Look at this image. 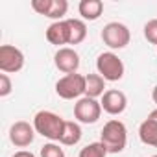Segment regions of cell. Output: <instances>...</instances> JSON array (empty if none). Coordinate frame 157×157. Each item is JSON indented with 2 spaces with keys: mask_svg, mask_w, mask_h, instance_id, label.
Listing matches in <instances>:
<instances>
[{
  "mask_svg": "<svg viewBox=\"0 0 157 157\" xmlns=\"http://www.w3.org/2000/svg\"><path fill=\"white\" fill-rule=\"evenodd\" d=\"M67 11H68V2L67 0H50V6H48V11L44 13V17L57 22V21H63Z\"/></svg>",
  "mask_w": 157,
  "mask_h": 157,
  "instance_id": "obj_17",
  "label": "cell"
},
{
  "mask_svg": "<svg viewBox=\"0 0 157 157\" xmlns=\"http://www.w3.org/2000/svg\"><path fill=\"white\" fill-rule=\"evenodd\" d=\"M46 39H48L50 44H56V46L70 44V26H68V21L52 22L46 28Z\"/></svg>",
  "mask_w": 157,
  "mask_h": 157,
  "instance_id": "obj_11",
  "label": "cell"
},
{
  "mask_svg": "<svg viewBox=\"0 0 157 157\" xmlns=\"http://www.w3.org/2000/svg\"><path fill=\"white\" fill-rule=\"evenodd\" d=\"M65 122L67 120H63L59 115H56L52 111H39L33 117V128H35V131L39 135H43L44 139L52 140V142L61 139Z\"/></svg>",
  "mask_w": 157,
  "mask_h": 157,
  "instance_id": "obj_2",
  "label": "cell"
},
{
  "mask_svg": "<svg viewBox=\"0 0 157 157\" xmlns=\"http://www.w3.org/2000/svg\"><path fill=\"white\" fill-rule=\"evenodd\" d=\"M24 67V54L13 44L0 46V70L4 74L19 72Z\"/></svg>",
  "mask_w": 157,
  "mask_h": 157,
  "instance_id": "obj_7",
  "label": "cell"
},
{
  "mask_svg": "<svg viewBox=\"0 0 157 157\" xmlns=\"http://www.w3.org/2000/svg\"><path fill=\"white\" fill-rule=\"evenodd\" d=\"M70 26V44H80L87 37V26L80 19H67Z\"/></svg>",
  "mask_w": 157,
  "mask_h": 157,
  "instance_id": "obj_16",
  "label": "cell"
},
{
  "mask_svg": "<svg viewBox=\"0 0 157 157\" xmlns=\"http://www.w3.org/2000/svg\"><path fill=\"white\" fill-rule=\"evenodd\" d=\"M144 37L148 39V43L157 46V19H151L144 24Z\"/></svg>",
  "mask_w": 157,
  "mask_h": 157,
  "instance_id": "obj_20",
  "label": "cell"
},
{
  "mask_svg": "<svg viewBox=\"0 0 157 157\" xmlns=\"http://www.w3.org/2000/svg\"><path fill=\"white\" fill-rule=\"evenodd\" d=\"M82 135H83V133H82L80 124H78V122H70V120H67L59 142L65 144V146H74V144H78V142L82 140Z\"/></svg>",
  "mask_w": 157,
  "mask_h": 157,
  "instance_id": "obj_15",
  "label": "cell"
},
{
  "mask_svg": "<svg viewBox=\"0 0 157 157\" xmlns=\"http://www.w3.org/2000/svg\"><path fill=\"white\" fill-rule=\"evenodd\" d=\"M78 11L83 17V21H96L104 11V2L102 0H82Z\"/></svg>",
  "mask_w": 157,
  "mask_h": 157,
  "instance_id": "obj_13",
  "label": "cell"
},
{
  "mask_svg": "<svg viewBox=\"0 0 157 157\" xmlns=\"http://www.w3.org/2000/svg\"><path fill=\"white\" fill-rule=\"evenodd\" d=\"M139 139L144 144L157 148V122L151 120V118L142 120L140 126H139Z\"/></svg>",
  "mask_w": 157,
  "mask_h": 157,
  "instance_id": "obj_14",
  "label": "cell"
},
{
  "mask_svg": "<svg viewBox=\"0 0 157 157\" xmlns=\"http://www.w3.org/2000/svg\"><path fill=\"white\" fill-rule=\"evenodd\" d=\"M105 94V80L100 74H87L85 76V96L98 98Z\"/></svg>",
  "mask_w": 157,
  "mask_h": 157,
  "instance_id": "obj_12",
  "label": "cell"
},
{
  "mask_svg": "<svg viewBox=\"0 0 157 157\" xmlns=\"http://www.w3.org/2000/svg\"><path fill=\"white\" fill-rule=\"evenodd\" d=\"M41 157H65V151L59 144L56 142H48L41 148Z\"/></svg>",
  "mask_w": 157,
  "mask_h": 157,
  "instance_id": "obj_19",
  "label": "cell"
},
{
  "mask_svg": "<svg viewBox=\"0 0 157 157\" xmlns=\"http://www.w3.org/2000/svg\"><path fill=\"white\" fill-rule=\"evenodd\" d=\"M102 109L107 113V115H113V117H117V115H120V113H124L126 111V107H128V98H126V94L122 93V91H118V89H109V91H105V94L102 96Z\"/></svg>",
  "mask_w": 157,
  "mask_h": 157,
  "instance_id": "obj_10",
  "label": "cell"
},
{
  "mask_svg": "<svg viewBox=\"0 0 157 157\" xmlns=\"http://www.w3.org/2000/svg\"><path fill=\"white\" fill-rule=\"evenodd\" d=\"M11 80H10V76L8 74H0V96L6 98L10 93H11Z\"/></svg>",
  "mask_w": 157,
  "mask_h": 157,
  "instance_id": "obj_21",
  "label": "cell"
},
{
  "mask_svg": "<svg viewBox=\"0 0 157 157\" xmlns=\"http://www.w3.org/2000/svg\"><path fill=\"white\" fill-rule=\"evenodd\" d=\"M148 118H151V120H155V122H157V109H153V111L148 115Z\"/></svg>",
  "mask_w": 157,
  "mask_h": 157,
  "instance_id": "obj_23",
  "label": "cell"
},
{
  "mask_svg": "<svg viewBox=\"0 0 157 157\" xmlns=\"http://www.w3.org/2000/svg\"><path fill=\"white\" fill-rule=\"evenodd\" d=\"M96 70L105 82H118L124 76V63L115 52H104L96 57Z\"/></svg>",
  "mask_w": 157,
  "mask_h": 157,
  "instance_id": "obj_3",
  "label": "cell"
},
{
  "mask_svg": "<svg viewBox=\"0 0 157 157\" xmlns=\"http://www.w3.org/2000/svg\"><path fill=\"white\" fill-rule=\"evenodd\" d=\"M151 100L157 104V85H155V87H153V91H151Z\"/></svg>",
  "mask_w": 157,
  "mask_h": 157,
  "instance_id": "obj_24",
  "label": "cell"
},
{
  "mask_svg": "<svg viewBox=\"0 0 157 157\" xmlns=\"http://www.w3.org/2000/svg\"><path fill=\"white\" fill-rule=\"evenodd\" d=\"M13 157H35V155L32 151H28V150H21V151H15Z\"/></svg>",
  "mask_w": 157,
  "mask_h": 157,
  "instance_id": "obj_22",
  "label": "cell"
},
{
  "mask_svg": "<svg viewBox=\"0 0 157 157\" xmlns=\"http://www.w3.org/2000/svg\"><path fill=\"white\" fill-rule=\"evenodd\" d=\"M35 128L24 120H19L15 124H11L10 128V140L17 146V148H26L33 142L35 139Z\"/></svg>",
  "mask_w": 157,
  "mask_h": 157,
  "instance_id": "obj_8",
  "label": "cell"
},
{
  "mask_svg": "<svg viewBox=\"0 0 157 157\" xmlns=\"http://www.w3.org/2000/svg\"><path fill=\"white\" fill-rule=\"evenodd\" d=\"M102 115V104L94 98L83 96L74 104V117L82 124H94Z\"/></svg>",
  "mask_w": 157,
  "mask_h": 157,
  "instance_id": "obj_6",
  "label": "cell"
},
{
  "mask_svg": "<svg viewBox=\"0 0 157 157\" xmlns=\"http://www.w3.org/2000/svg\"><path fill=\"white\" fill-rule=\"evenodd\" d=\"M105 155H107V150L98 140V142H91L85 148H82V151H80V155H78V157H105Z\"/></svg>",
  "mask_w": 157,
  "mask_h": 157,
  "instance_id": "obj_18",
  "label": "cell"
},
{
  "mask_svg": "<svg viewBox=\"0 0 157 157\" xmlns=\"http://www.w3.org/2000/svg\"><path fill=\"white\" fill-rule=\"evenodd\" d=\"M100 142L105 146L107 153H120L128 144V129L124 122L117 118L105 122L100 131Z\"/></svg>",
  "mask_w": 157,
  "mask_h": 157,
  "instance_id": "obj_1",
  "label": "cell"
},
{
  "mask_svg": "<svg viewBox=\"0 0 157 157\" xmlns=\"http://www.w3.org/2000/svg\"><path fill=\"white\" fill-rule=\"evenodd\" d=\"M151 157H157V155H151Z\"/></svg>",
  "mask_w": 157,
  "mask_h": 157,
  "instance_id": "obj_25",
  "label": "cell"
},
{
  "mask_svg": "<svg viewBox=\"0 0 157 157\" xmlns=\"http://www.w3.org/2000/svg\"><path fill=\"white\" fill-rule=\"evenodd\" d=\"M56 93L63 100L80 98L82 94H85V76L74 72V74H67L59 78L56 83Z\"/></svg>",
  "mask_w": 157,
  "mask_h": 157,
  "instance_id": "obj_4",
  "label": "cell"
},
{
  "mask_svg": "<svg viewBox=\"0 0 157 157\" xmlns=\"http://www.w3.org/2000/svg\"><path fill=\"white\" fill-rule=\"evenodd\" d=\"M54 63H56V68L65 72V74H74L78 68H80V56L74 48H68V46H63L56 52L54 56Z\"/></svg>",
  "mask_w": 157,
  "mask_h": 157,
  "instance_id": "obj_9",
  "label": "cell"
},
{
  "mask_svg": "<svg viewBox=\"0 0 157 157\" xmlns=\"http://www.w3.org/2000/svg\"><path fill=\"white\" fill-rule=\"evenodd\" d=\"M129 39H131L129 28L126 24H122V22H109L102 30V41L111 50L126 48L129 44Z\"/></svg>",
  "mask_w": 157,
  "mask_h": 157,
  "instance_id": "obj_5",
  "label": "cell"
}]
</instances>
